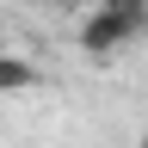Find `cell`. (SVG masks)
<instances>
[{"instance_id": "5b68a950", "label": "cell", "mask_w": 148, "mask_h": 148, "mask_svg": "<svg viewBox=\"0 0 148 148\" xmlns=\"http://www.w3.org/2000/svg\"><path fill=\"white\" fill-rule=\"evenodd\" d=\"M142 148H148V142H142Z\"/></svg>"}, {"instance_id": "6da1fadb", "label": "cell", "mask_w": 148, "mask_h": 148, "mask_svg": "<svg viewBox=\"0 0 148 148\" xmlns=\"http://www.w3.org/2000/svg\"><path fill=\"white\" fill-rule=\"evenodd\" d=\"M148 37V25H136L130 12H111V6H92L86 18H80V56H92V62H117V56L130 49V43H142Z\"/></svg>"}, {"instance_id": "7a4b0ae2", "label": "cell", "mask_w": 148, "mask_h": 148, "mask_svg": "<svg viewBox=\"0 0 148 148\" xmlns=\"http://www.w3.org/2000/svg\"><path fill=\"white\" fill-rule=\"evenodd\" d=\"M37 86H43V68H37V62L0 56V92H6V99H25V92H37Z\"/></svg>"}, {"instance_id": "277c9868", "label": "cell", "mask_w": 148, "mask_h": 148, "mask_svg": "<svg viewBox=\"0 0 148 148\" xmlns=\"http://www.w3.org/2000/svg\"><path fill=\"white\" fill-rule=\"evenodd\" d=\"M49 6H68V12H74V6H92V0H49Z\"/></svg>"}, {"instance_id": "3957f363", "label": "cell", "mask_w": 148, "mask_h": 148, "mask_svg": "<svg viewBox=\"0 0 148 148\" xmlns=\"http://www.w3.org/2000/svg\"><path fill=\"white\" fill-rule=\"evenodd\" d=\"M92 6H111V12H130L136 25H148V0H92Z\"/></svg>"}]
</instances>
